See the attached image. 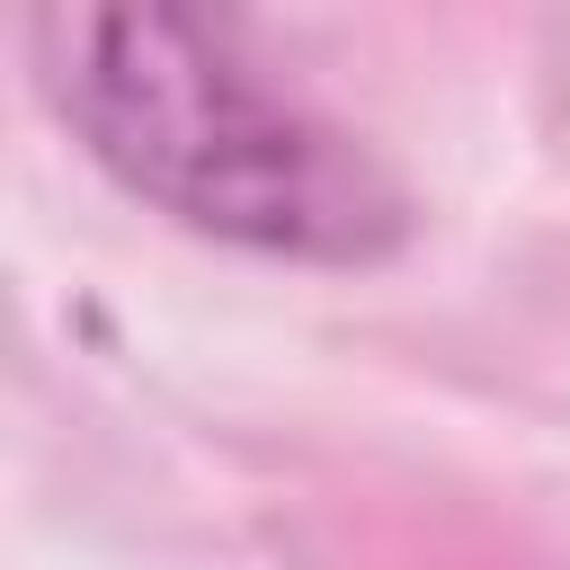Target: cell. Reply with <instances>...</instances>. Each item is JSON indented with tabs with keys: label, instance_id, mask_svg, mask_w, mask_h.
<instances>
[{
	"label": "cell",
	"instance_id": "1",
	"mask_svg": "<svg viewBox=\"0 0 570 570\" xmlns=\"http://www.w3.org/2000/svg\"><path fill=\"white\" fill-rule=\"evenodd\" d=\"M36 80L134 196L214 240L356 267L410 232L392 169L312 98L267 80L223 18L160 0L45 9Z\"/></svg>",
	"mask_w": 570,
	"mask_h": 570
}]
</instances>
